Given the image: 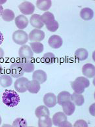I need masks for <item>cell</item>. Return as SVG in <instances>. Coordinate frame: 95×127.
I'll use <instances>...</instances> for the list:
<instances>
[{
    "label": "cell",
    "mask_w": 95,
    "mask_h": 127,
    "mask_svg": "<svg viewBox=\"0 0 95 127\" xmlns=\"http://www.w3.org/2000/svg\"><path fill=\"white\" fill-rule=\"evenodd\" d=\"M2 100L4 104L10 107L17 106L20 102V96L13 90H6L3 94Z\"/></svg>",
    "instance_id": "6da1fadb"
},
{
    "label": "cell",
    "mask_w": 95,
    "mask_h": 127,
    "mask_svg": "<svg viewBox=\"0 0 95 127\" xmlns=\"http://www.w3.org/2000/svg\"><path fill=\"white\" fill-rule=\"evenodd\" d=\"M41 19L44 24H45L46 28L49 31L55 32L59 29V22L55 20V16L53 13L49 11H46L41 16Z\"/></svg>",
    "instance_id": "7a4b0ae2"
},
{
    "label": "cell",
    "mask_w": 95,
    "mask_h": 127,
    "mask_svg": "<svg viewBox=\"0 0 95 127\" xmlns=\"http://www.w3.org/2000/svg\"><path fill=\"white\" fill-rule=\"evenodd\" d=\"M90 85L89 80L84 77H78L74 81L71 83V87L74 93L82 94L84 93L85 89L88 88Z\"/></svg>",
    "instance_id": "3957f363"
},
{
    "label": "cell",
    "mask_w": 95,
    "mask_h": 127,
    "mask_svg": "<svg viewBox=\"0 0 95 127\" xmlns=\"http://www.w3.org/2000/svg\"><path fill=\"white\" fill-rule=\"evenodd\" d=\"M13 41L19 45H24L28 41V35L26 32L18 30L13 33Z\"/></svg>",
    "instance_id": "277c9868"
},
{
    "label": "cell",
    "mask_w": 95,
    "mask_h": 127,
    "mask_svg": "<svg viewBox=\"0 0 95 127\" xmlns=\"http://www.w3.org/2000/svg\"><path fill=\"white\" fill-rule=\"evenodd\" d=\"M24 68L20 62H15L10 66V74L12 77L19 78L24 75Z\"/></svg>",
    "instance_id": "5b68a950"
},
{
    "label": "cell",
    "mask_w": 95,
    "mask_h": 127,
    "mask_svg": "<svg viewBox=\"0 0 95 127\" xmlns=\"http://www.w3.org/2000/svg\"><path fill=\"white\" fill-rule=\"evenodd\" d=\"M45 38V33L38 29L32 30L28 35V39L31 42H41Z\"/></svg>",
    "instance_id": "8992f818"
},
{
    "label": "cell",
    "mask_w": 95,
    "mask_h": 127,
    "mask_svg": "<svg viewBox=\"0 0 95 127\" xmlns=\"http://www.w3.org/2000/svg\"><path fill=\"white\" fill-rule=\"evenodd\" d=\"M18 55L21 59H30L33 57V53L30 46L24 45L18 50Z\"/></svg>",
    "instance_id": "52a82bcc"
},
{
    "label": "cell",
    "mask_w": 95,
    "mask_h": 127,
    "mask_svg": "<svg viewBox=\"0 0 95 127\" xmlns=\"http://www.w3.org/2000/svg\"><path fill=\"white\" fill-rule=\"evenodd\" d=\"M20 12L25 15H32L35 11V6L29 1H24L18 5Z\"/></svg>",
    "instance_id": "ba28073f"
},
{
    "label": "cell",
    "mask_w": 95,
    "mask_h": 127,
    "mask_svg": "<svg viewBox=\"0 0 95 127\" xmlns=\"http://www.w3.org/2000/svg\"><path fill=\"white\" fill-rule=\"evenodd\" d=\"M29 80L26 77H20L16 80L15 82V89L18 93H25L27 91L26 89V84Z\"/></svg>",
    "instance_id": "9c48e42d"
},
{
    "label": "cell",
    "mask_w": 95,
    "mask_h": 127,
    "mask_svg": "<svg viewBox=\"0 0 95 127\" xmlns=\"http://www.w3.org/2000/svg\"><path fill=\"white\" fill-rule=\"evenodd\" d=\"M48 43L51 48L57 49L62 47L63 44V40L62 37L58 35H53L49 39Z\"/></svg>",
    "instance_id": "30bf717a"
},
{
    "label": "cell",
    "mask_w": 95,
    "mask_h": 127,
    "mask_svg": "<svg viewBox=\"0 0 95 127\" xmlns=\"http://www.w3.org/2000/svg\"><path fill=\"white\" fill-rule=\"evenodd\" d=\"M43 102L47 107H55L57 103V96L53 93H47L43 97Z\"/></svg>",
    "instance_id": "8fae6325"
},
{
    "label": "cell",
    "mask_w": 95,
    "mask_h": 127,
    "mask_svg": "<svg viewBox=\"0 0 95 127\" xmlns=\"http://www.w3.org/2000/svg\"><path fill=\"white\" fill-rule=\"evenodd\" d=\"M30 22L32 26H33L35 29H41L44 26L43 22L41 19V16L37 14H34L31 16Z\"/></svg>",
    "instance_id": "7c38bea8"
},
{
    "label": "cell",
    "mask_w": 95,
    "mask_h": 127,
    "mask_svg": "<svg viewBox=\"0 0 95 127\" xmlns=\"http://www.w3.org/2000/svg\"><path fill=\"white\" fill-rule=\"evenodd\" d=\"M28 19L24 15H20L15 18V24L20 30L25 29L28 25Z\"/></svg>",
    "instance_id": "4fadbf2b"
},
{
    "label": "cell",
    "mask_w": 95,
    "mask_h": 127,
    "mask_svg": "<svg viewBox=\"0 0 95 127\" xmlns=\"http://www.w3.org/2000/svg\"><path fill=\"white\" fill-rule=\"evenodd\" d=\"M41 85L40 83L37 81L35 80H32V81H28V82L26 84V89L28 92H30L32 94H37L40 91Z\"/></svg>",
    "instance_id": "5bb4252c"
},
{
    "label": "cell",
    "mask_w": 95,
    "mask_h": 127,
    "mask_svg": "<svg viewBox=\"0 0 95 127\" xmlns=\"http://www.w3.org/2000/svg\"><path fill=\"white\" fill-rule=\"evenodd\" d=\"M82 73L88 78H92L95 75V65L92 64H86L82 67Z\"/></svg>",
    "instance_id": "9a60e30c"
},
{
    "label": "cell",
    "mask_w": 95,
    "mask_h": 127,
    "mask_svg": "<svg viewBox=\"0 0 95 127\" xmlns=\"http://www.w3.org/2000/svg\"><path fill=\"white\" fill-rule=\"evenodd\" d=\"M65 121H67V116L63 112L56 113L53 115V119H52V123L54 125L57 127H59L60 125Z\"/></svg>",
    "instance_id": "2e32d148"
},
{
    "label": "cell",
    "mask_w": 95,
    "mask_h": 127,
    "mask_svg": "<svg viewBox=\"0 0 95 127\" xmlns=\"http://www.w3.org/2000/svg\"><path fill=\"white\" fill-rule=\"evenodd\" d=\"M32 79H33V80L38 81L40 84L43 83L47 79V75L43 70L38 69V70H36L33 73Z\"/></svg>",
    "instance_id": "e0dca14e"
},
{
    "label": "cell",
    "mask_w": 95,
    "mask_h": 127,
    "mask_svg": "<svg viewBox=\"0 0 95 127\" xmlns=\"http://www.w3.org/2000/svg\"><path fill=\"white\" fill-rule=\"evenodd\" d=\"M61 105H62L64 113L68 116L71 115L75 110V105L73 103V102H71V100L64 102Z\"/></svg>",
    "instance_id": "ac0fdd59"
},
{
    "label": "cell",
    "mask_w": 95,
    "mask_h": 127,
    "mask_svg": "<svg viewBox=\"0 0 95 127\" xmlns=\"http://www.w3.org/2000/svg\"><path fill=\"white\" fill-rule=\"evenodd\" d=\"M20 63L24 68V72L30 73L32 72L34 70V64H33V62H32L31 58L30 59H22Z\"/></svg>",
    "instance_id": "d6986e66"
},
{
    "label": "cell",
    "mask_w": 95,
    "mask_h": 127,
    "mask_svg": "<svg viewBox=\"0 0 95 127\" xmlns=\"http://www.w3.org/2000/svg\"><path fill=\"white\" fill-rule=\"evenodd\" d=\"M71 101L73 102V103L75 105L81 106L85 103L84 96H83L81 94L73 93L72 95H71Z\"/></svg>",
    "instance_id": "ffe728a7"
},
{
    "label": "cell",
    "mask_w": 95,
    "mask_h": 127,
    "mask_svg": "<svg viewBox=\"0 0 95 127\" xmlns=\"http://www.w3.org/2000/svg\"><path fill=\"white\" fill-rule=\"evenodd\" d=\"M57 99L58 103L61 105L64 102L71 100V94L68 91H62L59 93Z\"/></svg>",
    "instance_id": "44dd1931"
},
{
    "label": "cell",
    "mask_w": 95,
    "mask_h": 127,
    "mask_svg": "<svg viewBox=\"0 0 95 127\" xmlns=\"http://www.w3.org/2000/svg\"><path fill=\"white\" fill-rule=\"evenodd\" d=\"M80 16L81 18L83 19L84 20H91L94 16V12L90 8H83V9L81 10Z\"/></svg>",
    "instance_id": "7402d4cb"
},
{
    "label": "cell",
    "mask_w": 95,
    "mask_h": 127,
    "mask_svg": "<svg viewBox=\"0 0 95 127\" xmlns=\"http://www.w3.org/2000/svg\"><path fill=\"white\" fill-rule=\"evenodd\" d=\"M51 0H38L36 2L37 7L43 11H47L51 7Z\"/></svg>",
    "instance_id": "603a6c76"
},
{
    "label": "cell",
    "mask_w": 95,
    "mask_h": 127,
    "mask_svg": "<svg viewBox=\"0 0 95 127\" xmlns=\"http://www.w3.org/2000/svg\"><path fill=\"white\" fill-rule=\"evenodd\" d=\"M13 83L12 77L9 75L4 74L0 76V85L3 87H9Z\"/></svg>",
    "instance_id": "cb8c5ba5"
},
{
    "label": "cell",
    "mask_w": 95,
    "mask_h": 127,
    "mask_svg": "<svg viewBox=\"0 0 95 127\" xmlns=\"http://www.w3.org/2000/svg\"><path fill=\"white\" fill-rule=\"evenodd\" d=\"M74 56H75V58L77 60H80V61H83V60H85L88 58L89 53H88V51L85 49L80 48V49H78L77 50H76Z\"/></svg>",
    "instance_id": "d4e9b609"
},
{
    "label": "cell",
    "mask_w": 95,
    "mask_h": 127,
    "mask_svg": "<svg viewBox=\"0 0 95 127\" xmlns=\"http://www.w3.org/2000/svg\"><path fill=\"white\" fill-rule=\"evenodd\" d=\"M53 125L52 119L48 115H43L39 117L38 126L40 127H49Z\"/></svg>",
    "instance_id": "484cf974"
},
{
    "label": "cell",
    "mask_w": 95,
    "mask_h": 127,
    "mask_svg": "<svg viewBox=\"0 0 95 127\" xmlns=\"http://www.w3.org/2000/svg\"><path fill=\"white\" fill-rule=\"evenodd\" d=\"M1 17L3 18V20H5V22H11V21L15 19V13L11 9H6L3 11Z\"/></svg>",
    "instance_id": "4316f807"
},
{
    "label": "cell",
    "mask_w": 95,
    "mask_h": 127,
    "mask_svg": "<svg viewBox=\"0 0 95 127\" xmlns=\"http://www.w3.org/2000/svg\"><path fill=\"white\" fill-rule=\"evenodd\" d=\"M35 116L39 118L43 115H50L49 110L48 109V107L46 105H40L36 108L35 111Z\"/></svg>",
    "instance_id": "83f0119b"
},
{
    "label": "cell",
    "mask_w": 95,
    "mask_h": 127,
    "mask_svg": "<svg viewBox=\"0 0 95 127\" xmlns=\"http://www.w3.org/2000/svg\"><path fill=\"white\" fill-rule=\"evenodd\" d=\"M30 45L33 53L36 54H40L44 50L43 45L40 42H31L30 43Z\"/></svg>",
    "instance_id": "f1b7e54d"
},
{
    "label": "cell",
    "mask_w": 95,
    "mask_h": 127,
    "mask_svg": "<svg viewBox=\"0 0 95 127\" xmlns=\"http://www.w3.org/2000/svg\"><path fill=\"white\" fill-rule=\"evenodd\" d=\"M41 61L46 64H53L55 62V55L52 53H45L43 56Z\"/></svg>",
    "instance_id": "f546056e"
},
{
    "label": "cell",
    "mask_w": 95,
    "mask_h": 127,
    "mask_svg": "<svg viewBox=\"0 0 95 127\" xmlns=\"http://www.w3.org/2000/svg\"><path fill=\"white\" fill-rule=\"evenodd\" d=\"M28 124L27 121L23 118H17L13 121V127H27Z\"/></svg>",
    "instance_id": "4dcf8cb0"
},
{
    "label": "cell",
    "mask_w": 95,
    "mask_h": 127,
    "mask_svg": "<svg viewBox=\"0 0 95 127\" xmlns=\"http://www.w3.org/2000/svg\"><path fill=\"white\" fill-rule=\"evenodd\" d=\"M74 127H87L88 124L87 123L86 121H84V120H77V121L75 122V124H74Z\"/></svg>",
    "instance_id": "1f68e13d"
},
{
    "label": "cell",
    "mask_w": 95,
    "mask_h": 127,
    "mask_svg": "<svg viewBox=\"0 0 95 127\" xmlns=\"http://www.w3.org/2000/svg\"><path fill=\"white\" fill-rule=\"evenodd\" d=\"M59 127H72V125L70 123H69L68 121H65L62 123H61Z\"/></svg>",
    "instance_id": "d6a6232c"
},
{
    "label": "cell",
    "mask_w": 95,
    "mask_h": 127,
    "mask_svg": "<svg viewBox=\"0 0 95 127\" xmlns=\"http://www.w3.org/2000/svg\"><path fill=\"white\" fill-rule=\"evenodd\" d=\"M3 39H4V37H3V33L0 32V45L3 43Z\"/></svg>",
    "instance_id": "836d02e7"
},
{
    "label": "cell",
    "mask_w": 95,
    "mask_h": 127,
    "mask_svg": "<svg viewBox=\"0 0 95 127\" xmlns=\"http://www.w3.org/2000/svg\"><path fill=\"white\" fill-rule=\"evenodd\" d=\"M4 51L1 48H0V58H3L4 56Z\"/></svg>",
    "instance_id": "e575fe53"
},
{
    "label": "cell",
    "mask_w": 95,
    "mask_h": 127,
    "mask_svg": "<svg viewBox=\"0 0 95 127\" xmlns=\"http://www.w3.org/2000/svg\"><path fill=\"white\" fill-rule=\"evenodd\" d=\"M3 7H2L1 5H0V16H1L2 13H3Z\"/></svg>",
    "instance_id": "d590c367"
},
{
    "label": "cell",
    "mask_w": 95,
    "mask_h": 127,
    "mask_svg": "<svg viewBox=\"0 0 95 127\" xmlns=\"http://www.w3.org/2000/svg\"><path fill=\"white\" fill-rule=\"evenodd\" d=\"M2 72H3V69H2L1 65L0 64V75L2 74Z\"/></svg>",
    "instance_id": "8d00e7d4"
},
{
    "label": "cell",
    "mask_w": 95,
    "mask_h": 127,
    "mask_svg": "<svg viewBox=\"0 0 95 127\" xmlns=\"http://www.w3.org/2000/svg\"><path fill=\"white\" fill-rule=\"evenodd\" d=\"M6 1H6V0H3V1H0V5H1V4L4 3H5Z\"/></svg>",
    "instance_id": "74e56055"
},
{
    "label": "cell",
    "mask_w": 95,
    "mask_h": 127,
    "mask_svg": "<svg viewBox=\"0 0 95 127\" xmlns=\"http://www.w3.org/2000/svg\"><path fill=\"white\" fill-rule=\"evenodd\" d=\"M1 121H2L1 117V116H0V125H1Z\"/></svg>",
    "instance_id": "f35d334b"
}]
</instances>
